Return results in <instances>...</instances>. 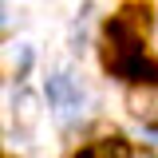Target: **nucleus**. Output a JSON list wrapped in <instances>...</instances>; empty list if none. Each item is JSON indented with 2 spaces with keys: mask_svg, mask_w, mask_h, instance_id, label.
Masks as SVG:
<instances>
[{
  "mask_svg": "<svg viewBox=\"0 0 158 158\" xmlns=\"http://www.w3.org/2000/svg\"><path fill=\"white\" fill-rule=\"evenodd\" d=\"M8 111H12V127L16 131H36L40 118H44V99H40V91H32V87H12V95H8Z\"/></svg>",
  "mask_w": 158,
  "mask_h": 158,
  "instance_id": "f03ea898",
  "label": "nucleus"
},
{
  "mask_svg": "<svg viewBox=\"0 0 158 158\" xmlns=\"http://www.w3.org/2000/svg\"><path fill=\"white\" fill-rule=\"evenodd\" d=\"M127 111H131L142 127H154L158 131V83L127 87Z\"/></svg>",
  "mask_w": 158,
  "mask_h": 158,
  "instance_id": "7ed1b4c3",
  "label": "nucleus"
},
{
  "mask_svg": "<svg viewBox=\"0 0 158 158\" xmlns=\"http://www.w3.org/2000/svg\"><path fill=\"white\" fill-rule=\"evenodd\" d=\"M32 63H36V48H32V44H16V48L8 52V67H12V75H16V79L28 75Z\"/></svg>",
  "mask_w": 158,
  "mask_h": 158,
  "instance_id": "423d86ee",
  "label": "nucleus"
},
{
  "mask_svg": "<svg viewBox=\"0 0 158 158\" xmlns=\"http://www.w3.org/2000/svg\"><path fill=\"white\" fill-rule=\"evenodd\" d=\"M71 158H95V154H91V150H79V154H71Z\"/></svg>",
  "mask_w": 158,
  "mask_h": 158,
  "instance_id": "1a4fd4ad",
  "label": "nucleus"
},
{
  "mask_svg": "<svg viewBox=\"0 0 158 158\" xmlns=\"http://www.w3.org/2000/svg\"><path fill=\"white\" fill-rule=\"evenodd\" d=\"M44 95H48V107L56 111V123L63 131H79V127H87L91 115H95L99 99L95 91L83 83L79 71L71 67H52L48 79H44Z\"/></svg>",
  "mask_w": 158,
  "mask_h": 158,
  "instance_id": "f257e3e1",
  "label": "nucleus"
},
{
  "mask_svg": "<svg viewBox=\"0 0 158 158\" xmlns=\"http://www.w3.org/2000/svg\"><path fill=\"white\" fill-rule=\"evenodd\" d=\"M87 150H91L95 158H131L135 154V146H131L123 135H115V131H111V135H99Z\"/></svg>",
  "mask_w": 158,
  "mask_h": 158,
  "instance_id": "20e7f679",
  "label": "nucleus"
},
{
  "mask_svg": "<svg viewBox=\"0 0 158 158\" xmlns=\"http://www.w3.org/2000/svg\"><path fill=\"white\" fill-rule=\"evenodd\" d=\"M12 24V8H8V0H0V32Z\"/></svg>",
  "mask_w": 158,
  "mask_h": 158,
  "instance_id": "0eeeda50",
  "label": "nucleus"
},
{
  "mask_svg": "<svg viewBox=\"0 0 158 158\" xmlns=\"http://www.w3.org/2000/svg\"><path fill=\"white\" fill-rule=\"evenodd\" d=\"M91 28H95V20H91V4H83V12L71 20V28H67V48L71 52H87V44H91Z\"/></svg>",
  "mask_w": 158,
  "mask_h": 158,
  "instance_id": "39448f33",
  "label": "nucleus"
},
{
  "mask_svg": "<svg viewBox=\"0 0 158 158\" xmlns=\"http://www.w3.org/2000/svg\"><path fill=\"white\" fill-rule=\"evenodd\" d=\"M131 158H158V154H154V150H135Z\"/></svg>",
  "mask_w": 158,
  "mask_h": 158,
  "instance_id": "6e6552de",
  "label": "nucleus"
}]
</instances>
